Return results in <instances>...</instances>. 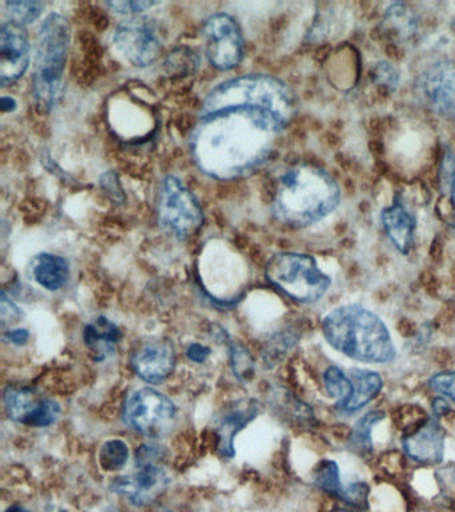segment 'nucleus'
<instances>
[{
  "instance_id": "7c9ffc66",
  "label": "nucleus",
  "mask_w": 455,
  "mask_h": 512,
  "mask_svg": "<svg viewBox=\"0 0 455 512\" xmlns=\"http://www.w3.org/2000/svg\"><path fill=\"white\" fill-rule=\"evenodd\" d=\"M430 390L455 404V371L439 372L429 379Z\"/></svg>"
},
{
  "instance_id": "6ab92c4d",
  "label": "nucleus",
  "mask_w": 455,
  "mask_h": 512,
  "mask_svg": "<svg viewBox=\"0 0 455 512\" xmlns=\"http://www.w3.org/2000/svg\"><path fill=\"white\" fill-rule=\"evenodd\" d=\"M259 412H261V406L257 400H247L231 408V410L225 412V415L219 419L217 428V450L221 454L222 458L231 459L234 458V439L239 431L251 422V420L257 418Z\"/></svg>"
},
{
  "instance_id": "aec40b11",
  "label": "nucleus",
  "mask_w": 455,
  "mask_h": 512,
  "mask_svg": "<svg viewBox=\"0 0 455 512\" xmlns=\"http://www.w3.org/2000/svg\"><path fill=\"white\" fill-rule=\"evenodd\" d=\"M31 278L49 291L61 290L69 280V263L62 256L54 254H39L35 256L30 266Z\"/></svg>"
},
{
  "instance_id": "39448f33",
  "label": "nucleus",
  "mask_w": 455,
  "mask_h": 512,
  "mask_svg": "<svg viewBox=\"0 0 455 512\" xmlns=\"http://www.w3.org/2000/svg\"><path fill=\"white\" fill-rule=\"evenodd\" d=\"M69 44L70 27L65 16L58 12L47 15L39 28L33 87L35 102L42 112L50 111L61 98Z\"/></svg>"
},
{
  "instance_id": "37998d69",
  "label": "nucleus",
  "mask_w": 455,
  "mask_h": 512,
  "mask_svg": "<svg viewBox=\"0 0 455 512\" xmlns=\"http://www.w3.org/2000/svg\"><path fill=\"white\" fill-rule=\"evenodd\" d=\"M62 512H67V511H62Z\"/></svg>"
},
{
  "instance_id": "f03ea898",
  "label": "nucleus",
  "mask_w": 455,
  "mask_h": 512,
  "mask_svg": "<svg viewBox=\"0 0 455 512\" xmlns=\"http://www.w3.org/2000/svg\"><path fill=\"white\" fill-rule=\"evenodd\" d=\"M341 198L333 175L313 164H298L279 178L273 214L285 226L305 228L333 214Z\"/></svg>"
},
{
  "instance_id": "f8f14e48",
  "label": "nucleus",
  "mask_w": 455,
  "mask_h": 512,
  "mask_svg": "<svg viewBox=\"0 0 455 512\" xmlns=\"http://www.w3.org/2000/svg\"><path fill=\"white\" fill-rule=\"evenodd\" d=\"M115 50L135 67H147L161 52V39L147 19L133 18L119 24L114 35Z\"/></svg>"
},
{
  "instance_id": "e433bc0d",
  "label": "nucleus",
  "mask_w": 455,
  "mask_h": 512,
  "mask_svg": "<svg viewBox=\"0 0 455 512\" xmlns=\"http://www.w3.org/2000/svg\"><path fill=\"white\" fill-rule=\"evenodd\" d=\"M433 412L435 418L441 419L442 416L449 414L450 403L445 398H442V396H437L433 402Z\"/></svg>"
},
{
  "instance_id": "423d86ee",
  "label": "nucleus",
  "mask_w": 455,
  "mask_h": 512,
  "mask_svg": "<svg viewBox=\"0 0 455 512\" xmlns=\"http://www.w3.org/2000/svg\"><path fill=\"white\" fill-rule=\"evenodd\" d=\"M266 279L287 298L302 304L321 300L331 287L330 276L319 268L311 255L281 252L266 266Z\"/></svg>"
},
{
  "instance_id": "1a4fd4ad",
  "label": "nucleus",
  "mask_w": 455,
  "mask_h": 512,
  "mask_svg": "<svg viewBox=\"0 0 455 512\" xmlns=\"http://www.w3.org/2000/svg\"><path fill=\"white\" fill-rule=\"evenodd\" d=\"M177 414L175 404L162 392L153 388L135 391L126 400L123 420L141 434L157 438L165 434Z\"/></svg>"
},
{
  "instance_id": "a878e982",
  "label": "nucleus",
  "mask_w": 455,
  "mask_h": 512,
  "mask_svg": "<svg viewBox=\"0 0 455 512\" xmlns=\"http://www.w3.org/2000/svg\"><path fill=\"white\" fill-rule=\"evenodd\" d=\"M282 411L285 412L287 418L293 420L299 427H313L317 424L313 408L302 402L301 399L295 398L290 392H283L281 396Z\"/></svg>"
},
{
  "instance_id": "dca6fc26",
  "label": "nucleus",
  "mask_w": 455,
  "mask_h": 512,
  "mask_svg": "<svg viewBox=\"0 0 455 512\" xmlns=\"http://www.w3.org/2000/svg\"><path fill=\"white\" fill-rule=\"evenodd\" d=\"M30 63V43L25 30L14 22L5 23L0 31V79L2 86L17 82Z\"/></svg>"
},
{
  "instance_id": "c85d7f7f",
  "label": "nucleus",
  "mask_w": 455,
  "mask_h": 512,
  "mask_svg": "<svg viewBox=\"0 0 455 512\" xmlns=\"http://www.w3.org/2000/svg\"><path fill=\"white\" fill-rule=\"evenodd\" d=\"M7 11L11 18L14 19V23L27 24L37 20L41 16L45 4L41 2H7Z\"/></svg>"
},
{
  "instance_id": "bb28decb",
  "label": "nucleus",
  "mask_w": 455,
  "mask_h": 512,
  "mask_svg": "<svg viewBox=\"0 0 455 512\" xmlns=\"http://www.w3.org/2000/svg\"><path fill=\"white\" fill-rule=\"evenodd\" d=\"M129 455V447L123 440H109V442L103 444L101 452H99V463L106 471L121 470L127 463Z\"/></svg>"
},
{
  "instance_id": "4be33fe9",
  "label": "nucleus",
  "mask_w": 455,
  "mask_h": 512,
  "mask_svg": "<svg viewBox=\"0 0 455 512\" xmlns=\"http://www.w3.org/2000/svg\"><path fill=\"white\" fill-rule=\"evenodd\" d=\"M386 414L381 410L366 412L354 423L351 428L349 438H347V450L359 456V458H369L374 451V430L377 424L385 420Z\"/></svg>"
},
{
  "instance_id": "ddd939ff",
  "label": "nucleus",
  "mask_w": 455,
  "mask_h": 512,
  "mask_svg": "<svg viewBox=\"0 0 455 512\" xmlns=\"http://www.w3.org/2000/svg\"><path fill=\"white\" fill-rule=\"evenodd\" d=\"M5 408L10 419L29 427H49L61 414V406L55 400L25 386L6 388Z\"/></svg>"
},
{
  "instance_id": "4468645a",
  "label": "nucleus",
  "mask_w": 455,
  "mask_h": 512,
  "mask_svg": "<svg viewBox=\"0 0 455 512\" xmlns=\"http://www.w3.org/2000/svg\"><path fill=\"white\" fill-rule=\"evenodd\" d=\"M138 464L137 471L115 479L111 488L126 496L135 506H145L166 490L170 478L161 466L155 464V460H138Z\"/></svg>"
},
{
  "instance_id": "79ce46f5",
  "label": "nucleus",
  "mask_w": 455,
  "mask_h": 512,
  "mask_svg": "<svg viewBox=\"0 0 455 512\" xmlns=\"http://www.w3.org/2000/svg\"><path fill=\"white\" fill-rule=\"evenodd\" d=\"M453 30L455 31V19L453 20Z\"/></svg>"
},
{
  "instance_id": "9b49d317",
  "label": "nucleus",
  "mask_w": 455,
  "mask_h": 512,
  "mask_svg": "<svg viewBox=\"0 0 455 512\" xmlns=\"http://www.w3.org/2000/svg\"><path fill=\"white\" fill-rule=\"evenodd\" d=\"M207 58L219 70H233L243 58L245 43L237 22L230 15L215 14L203 26Z\"/></svg>"
},
{
  "instance_id": "ea45409f",
  "label": "nucleus",
  "mask_w": 455,
  "mask_h": 512,
  "mask_svg": "<svg viewBox=\"0 0 455 512\" xmlns=\"http://www.w3.org/2000/svg\"><path fill=\"white\" fill-rule=\"evenodd\" d=\"M6 512H29L26 510V508H23L21 506H11L7 508Z\"/></svg>"
},
{
  "instance_id": "b1692460",
  "label": "nucleus",
  "mask_w": 455,
  "mask_h": 512,
  "mask_svg": "<svg viewBox=\"0 0 455 512\" xmlns=\"http://www.w3.org/2000/svg\"><path fill=\"white\" fill-rule=\"evenodd\" d=\"M313 482L319 490L342 503L345 502L347 490L351 484V482H343L341 468L333 459H322L317 464L313 472Z\"/></svg>"
},
{
  "instance_id": "f704fd0d",
  "label": "nucleus",
  "mask_w": 455,
  "mask_h": 512,
  "mask_svg": "<svg viewBox=\"0 0 455 512\" xmlns=\"http://www.w3.org/2000/svg\"><path fill=\"white\" fill-rule=\"evenodd\" d=\"M187 358L191 360V362L195 363H205L209 356L211 355V350L207 346H203V344L193 343L190 344L189 348L186 351Z\"/></svg>"
},
{
  "instance_id": "cd10ccee",
  "label": "nucleus",
  "mask_w": 455,
  "mask_h": 512,
  "mask_svg": "<svg viewBox=\"0 0 455 512\" xmlns=\"http://www.w3.org/2000/svg\"><path fill=\"white\" fill-rule=\"evenodd\" d=\"M230 362L234 376L241 383H249L254 378L255 364L253 356L245 346L233 343L230 346Z\"/></svg>"
},
{
  "instance_id": "0eeeda50",
  "label": "nucleus",
  "mask_w": 455,
  "mask_h": 512,
  "mask_svg": "<svg viewBox=\"0 0 455 512\" xmlns=\"http://www.w3.org/2000/svg\"><path fill=\"white\" fill-rule=\"evenodd\" d=\"M323 384L330 398L335 400L339 414L354 415L369 406L383 388L382 375L365 368L343 370L330 366L323 372Z\"/></svg>"
},
{
  "instance_id": "20e7f679",
  "label": "nucleus",
  "mask_w": 455,
  "mask_h": 512,
  "mask_svg": "<svg viewBox=\"0 0 455 512\" xmlns=\"http://www.w3.org/2000/svg\"><path fill=\"white\" fill-rule=\"evenodd\" d=\"M322 334L335 351L357 362L385 364L397 356L389 327L361 304L331 310L322 320Z\"/></svg>"
},
{
  "instance_id": "58836bf2",
  "label": "nucleus",
  "mask_w": 455,
  "mask_h": 512,
  "mask_svg": "<svg viewBox=\"0 0 455 512\" xmlns=\"http://www.w3.org/2000/svg\"><path fill=\"white\" fill-rule=\"evenodd\" d=\"M447 194H450L451 196V202H453V208H454V227H455V175L453 180H451L449 188H447Z\"/></svg>"
},
{
  "instance_id": "c756f323",
  "label": "nucleus",
  "mask_w": 455,
  "mask_h": 512,
  "mask_svg": "<svg viewBox=\"0 0 455 512\" xmlns=\"http://www.w3.org/2000/svg\"><path fill=\"white\" fill-rule=\"evenodd\" d=\"M371 79L377 86L385 88L389 92L397 91L399 86L397 68L386 60L374 64L373 70H371Z\"/></svg>"
},
{
  "instance_id": "f257e3e1",
  "label": "nucleus",
  "mask_w": 455,
  "mask_h": 512,
  "mask_svg": "<svg viewBox=\"0 0 455 512\" xmlns=\"http://www.w3.org/2000/svg\"><path fill=\"white\" fill-rule=\"evenodd\" d=\"M278 135L261 115L229 110L201 116L191 138V152L202 172L218 180L249 174L269 158Z\"/></svg>"
},
{
  "instance_id": "393cba45",
  "label": "nucleus",
  "mask_w": 455,
  "mask_h": 512,
  "mask_svg": "<svg viewBox=\"0 0 455 512\" xmlns=\"http://www.w3.org/2000/svg\"><path fill=\"white\" fill-rule=\"evenodd\" d=\"M301 334L295 330H285L275 334L273 338L266 343V350L263 352V358H265L266 364L273 367L275 364L281 362L282 358L290 350H293L295 344L298 343Z\"/></svg>"
},
{
  "instance_id": "c9c22d12",
  "label": "nucleus",
  "mask_w": 455,
  "mask_h": 512,
  "mask_svg": "<svg viewBox=\"0 0 455 512\" xmlns=\"http://www.w3.org/2000/svg\"><path fill=\"white\" fill-rule=\"evenodd\" d=\"M5 338L9 340V342L17 344V346H22V344H26L27 340H29L30 332L23 330V328H17V330L7 331Z\"/></svg>"
},
{
  "instance_id": "2f4dec72",
  "label": "nucleus",
  "mask_w": 455,
  "mask_h": 512,
  "mask_svg": "<svg viewBox=\"0 0 455 512\" xmlns=\"http://www.w3.org/2000/svg\"><path fill=\"white\" fill-rule=\"evenodd\" d=\"M157 2H143V0H129V2H111L107 6L113 8L115 12L123 15L141 14V12L150 10L157 6Z\"/></svg>"
},
{
  "instance_id": "72a5a7b5",
  "label": "nucleus",
  "mask_w": 455,
  "mask_h": 512,
  "mask_svg": "<svg viewBox=\"0 0 455 512\" xmlns=\"http://www.w3.org/2000/svg\"><path fill=\"white\" fill-rule=\"evenodd\" d=\"M22 316V311L19 307L15 306L13 300L7 298L6 292L2 291V326L5 327L7 323L17 322Z\"/></svg>"
},
{
  "instance_id": "7ed1b4c3",
  "label": "nucleus",
  "mask_w": 455,
  "mask_h": 512,
  "mask_svg": "<svg viewBox=\"0 0 455 512\" xmlns=\"http://www.w3.org/2000/svg\"><path fill=\"white\" fill-rule=\"evenodd\" d=\"M229 110L261 115L279 134L294 119L297 104L282 80L270 75H247L215 87L203 103L201 116Z\"/></svg>"
},
{
  "instance_id": "a19ab883",
  "label": "nucleus",
  "mask_w": 455,
  "mask_h": 512,
  "mask_svg": "<svg viewBox=\"0 0 455 512\" xmlns=\"http://www.w3.org/2000/svg\"><path fill=\"white\" fill-rule=\"evenodd\" d=\"M331 512H358V511H355V510H351V508L349 507H346V508H335V510L331 511Z\"/></svg>"
},
{
  "instance_id": "a211bd4d",
  "label": "nucleus",
  "mask_w": 455,
  "mask_h": 512,
  "mask_svg": "<svg viewBox=\"0 0 455 512\" xmlns=\"http://www.w3.org/2000/svg\"><path fill=\"white\" fill-rule=\"evenodd\" d=\"M381 222L391 244L403 255L413 250L417 220L403 204L401 196H395L393 204L383 208Z\"/></svg>"
},
{
  "instance_id": "473e14b6",
  "label": "nucleus",
  "mask_w": 455,
  "mask_h": 512,
  "mask_svg": "<svg viewBox=\"0 0 455 512\" xmlns=\"http://www.w3.org/2000/svg\"><path fill=\"white\" fill-rule=\"evenodd\" d=\"M102 187L105 188L106 192H109L111 198L117 203L123 202V191L121 184H119L118 176L115 172L110 171L103 174L101 178Z\"/></svg>"
},
{
  "instance_id": "412c9836",
  "label": "nucleus",
  "mask_w": 455,
  "mask_h": 512,
  "mask_svg": "<svg viewBox=\"0 0 455 512\" xmlns=\"http://www.w3.org/2000/svg\"><path fill=\"white\" fill-rule=\"evenodd\" d=\"M121 338L122 332L117 324L105 316H99L94 322L87 324L85 332H83L86 347L95 354L97 360L106 359L107 356L113 354L115 346Z\"/></svg>"
},
{
  "instance_id": "5701e85b",
  "label": "nucleus",
  "mask_w": 455,
  "mask_h": 512,
  "mask_svg": "<svg viewBox=\"0 0 455 512\" xmlns=\"http://www.w3.org/2000/svg\"><path fill=\"white\" fill-rule=\"evenodd\" d=\"M386 31L399 40H409L417 34L419 18L406 3H391L383 16Z\"/></svg>"
},
{
  "instance_id": "2eb2a0df",
  "label": "nucleus",
  "mask_w": 455,
  "mask_h": 512,
  "mask_svg": "<svg viewBox=\"0 0 455 512\" xmlns=\"http://www.w3.org/2000/svg\"><path fill=\"white\" fill-rule=\"evenodd\" d=\"M445 440V428L433 415L403 436L402 447L405 454L414 462L433 466L445 459Z\"/></svg>"
},
{
  "instance_id": "f3484780",
  "label": "nucleus",
  "mask_w": 455,
  "mask_h": 512,
  "mask_svg": "<svg viewBox=\"0 0 455 512\" xmlns=\"http://www.w3.org/2000/svg\"><path fill=\"white\" fill-rule=\"evenodd\" d=\"M134 371L147 383H161L174 371L175 352L167 342H150L133 356Z\"/></svg>"
},
{
  "instance_id": "4c0bfd02",
  "label": "nucleus",
  "mask_w": 455,
  "mask_h": 512,
  "mask_svg": "<svg viewBox=\"0 0 455 512\" xmlns=\"http://www.w3.org/2000/svg\"><path fill=\"white\" fill-rule=\"evenodd\" d=\"M0 106H2L3 112H11L17 108V100L11 98V96H3L2 100H0Z\"/></svg>"
},
{
  "instance_id": "9d476101",
  "label": "nucleus",
  "mask_w": 455,
  "mask_h": 512,
  "mask_svg": "<svg viewBox=\"0 0 455 512\" xmlns=\"http://www.w3.org/2000/svg\"><path fill=\"white\" fill-rule=\"evenodd\" d=\"M415 91L427 110L455 123V60L438 59L423 68Z\"/></svg>"
},
{
  "instance_id": "6e6552de",
  "label": "nucleus",
  "mask_w": 455,
  "mask_h": 512,
  "mask_svg": "<svg viewBox=\"0 0 455 512\" xmlns=\"http://www.w3.org/2000/svg\"><path fill=\"white\" fill-rule=\"evenodd\" d=\"M158 216L163 230L178 239L190 238L203 222L201 204L193 192L174 176L163 180Z\"/></svg>"
}]
</instances>
